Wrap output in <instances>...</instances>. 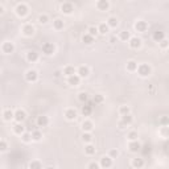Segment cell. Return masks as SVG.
<instances>
[{"label": "cell", "mask_w": 169, "mask_h": 169, "mask_svg": "<svg viewBox=\"0 0 169 169\" xmlns=\"http://www.w3.org/2000/svg\"><path fill=\"white\" fill-rule=\"evenodd\" d=\"M93 128H94V124H93L91 120H84V122L82 123V130H83V132H91Z\"/></svg>", "instance_id": "7402d4cb"}, {"label": "cell", "mask_w": 169, "mask_h": 169, "mask_svg": "<svg viewBox=\"0 0 169 169\" xmlns=\"http://www.w3.org/2000/svg\"><path fill=\"white\" fill-rule=\"evenodd\" d=\"M97 152V148L93 145V144H86V147H84V153H86L87 156H93L95 155Z\"/></svg>", "instance_id": "484cf974"}, {"label": "cell", "mask_w": 169, "mask_h": 169, "mask_svg": "<svg viewBox=\"0 0 169 169\" xmlns=\"http://www.w3.org/2000/svg\"><path fill=\"white\" fill-rule=\"evenodd\" d=\"M46 169H56V168H53V167H49V168H46Z\"/></svg>", "instance_id": "f5cc1de1"}, {"label": "cell", "mask_w": 169, "mask_h": 169, "mask_svg": "<svg viewBox=\"0 0 169 169\" xmlns=\"http://www.w3.org/2000/svg\"><path fill=\"white\" fill-rule=\"evenodd\" d=\"M99 167H102L104 169H108L112 167V158L108 157V156H103L101 158V162H99Z\"/></svg>", "instance_id": "8fae6325"}, {"label": "cell", "mask_w": 169, "mask_h": 169, "mask_svg": "<svg viewBox=\"0 0 169 169\" xmlns=\"http://www.w3.org/2000/svg\"><path fill=\"white\" fill-rule=\"evenodd\" d=\"M13 132L16 133V135H20V136H21L23 133L25 132V128H24V126H23L21 123H16V124L13 126Z\"/></svg>", "instance_id": "603a6c76"}, {"label": "cell", "mask_w": 169, "mask_h": 169, "mask_svg": "<svg viewBox=\"0 0 169 169\" xmlns=\"http://www.w3.org/2000/svg\"><path fill=\"white\" fill-rule=\"evenodd\" d=\"M152 38L155 40L156 42H160V41H162L164 38H167L165 37V33L164 32H160V31H156L155 33H153V36H152Z\"/></svg>", "instance_id": "4316f807"}, {"label": "cell", "mask_w": 169, "mask_h": 169, "mask_svg": "<svg viewBox=\"0 0 169 169\" xmlns=\"http://www.w3.org/2000/svg\"><path fill=\"white\" fill-rule=\"evenodd\" d=\"M132 122H133V118H132L131 114H128V115H123V116L120 118V120L118 122V127L120 128V130H124L126 127L131 126Z\"/></svg>", "instance_id": "7a4b0ae2"}, {"label": "cell", "mask_w": 169, "mask_h": 169, "mask_svg": "<svg viewBox=\"0 0 169 169\" xmlns=\"http://www.w3.org/2000/svg\"><path fill=\"white\" fill-rule=\"evenodd\" d=\"M65 118L67 120H76L77 119V111L74 108H67L65 111Z\"/></svg>", "instance_id": "ac0fdd59"}, {"label": "cell", "mask_w": 169, "mask_h": 169, "mask_svg": "<svg viewBox=\"0 0 169 169\" xmlns=\"http://www.w3.org/2000/svg\"><path fill=\"white\" fill-rule=\"evenodd\" d=\"M94 103L95 104H101V103H103L104 102V97L102 95V94H97V95H94Z\"/></svg>", "instance_id": "ab89813d"}, {"label": "cell", "mask_w": 169, "mask_h": 169, "mask_svg": "<svg viewBox=\"0 0 169 169\" xmlns=\"http://www.w3.org/2000/svg\"><path fill=\"white\" fill-rule=\"evenodd\" d=\"M74 11V6H73V3L70 2H63L61 4V12L62 13H65V15H72Z\"/></svg>", "instance_id": "8992f818"}, {"label": "cell", "mask_w": 169, "mask_h": 169, "mask_svg": "<svg viewBox=\"0 0 169 169\" xmlns=\"http://www.w3.org/2000/svg\"><path fill=\"white\" fill-rule=\"evenodd\" d=\"M127 139H128L130 141H135V140H137V132H136V131H131V132H128Z\"/></svg>", "instance_id": "60d3db41"}, {"label": "cell", "mask_w": 169, "mask_h": 169, "mask_svg": "<svg viewBox=\"0 0 169 169\" xmlns=\"http://www.w3.org/2000/svg\"><path fill=\"white\" fill-rule=\"evenodd\" d=\"M135 29H136L137 32H140V33L147 32V29H148V23H147V21H143V20H139V21L135 23Z\"/></svg>", "instance_id": "30bf717a"}, {"label": "cell", "mask_w": 169, "mask_h": 169, "mask_svg": "<svg viewBox=\"0 0 169 169\" xmlns=\"http://www.w3.org/2000/svg\"><path fill=\"white\" fill-rule=\"evenodd\" d=\"M106 24L108 25V28H116L118 24H119V20H118V17H115V16H110V17L107 19Z\"/></svg>", "instance_id": "ffe728a7"}, {"label": "cell", "mask_w": 169, "mask_h": 169, "mask_svg": "<svg viewBox=\"0 0 169 169\" xmlns=\"http://www.w3.org/2000/svg\"><path fill=\"white\" fill-rule=\"evenodd\" d=\"M132 167L135 169H141L144 167V160H143V158H140V157L132 158Z\"/></svg>", "instance_id": "44dd1931"}, {"label": "cell", "mask_w": 169, "mask_h": 169, "mask_svg": "<svg viewBox=\"0 0 169 169\" xmlns=\"http://www.w3.org/2000/svg\"><path fill=\"white\" fill-rule=\"evenodd\" d=\"M82 41H83L84 44H87V45H90V44L94 42V37H91L90 34H87V33H84L83 37H82Z\"/></svg>", "instance_id": "d590c367"}, {"label": "cell", "mask_w": 169, "mask_h": 169, "mask_svg": "<svg viewBox=\"0 0 169 169\" xmlns=\"http://www.w3.org/2000/svg\"><path fill=\"white\" fill-rule=\"evenodd\" d=\"M15 11H16V15L19 17H25L28 15V6L25 3H19L15 8Z\"/></svg>", "instance_id": "3957f363"}, {"label": "cell", "mask_w": 169, "mask_h": 169, "mask_svg": "<svg viewBox=\"0 0 169 169\" xmlns=\"http://www.w3.org/2000/svg\"><path fill=\"white\" fill-rule=\"evenodd\" d=\"M29 168L31 169H42V164L38 160H33L31 164H29Z\"/></svg>", "instance_id": "74e56055"}, {"label": "cell", "mask_w": 169, "mask_h": 169, "mask_svg": "<svg viewBox=\"0 0 169 169\" xmlns=\"http://www.w3.org/2000/svg\"><path fill=\"white\" fill-rule=\"evenodd\" d=\"M87 34H90L91 37L95 38V36L98 34V27H95V25H90V27L87 28Z\"/></svg>", "instance_id": "836d02e7"}, {"label": "cell", "mask_w": 169, "mask_h": 169, "mask_svg": "<svg viewBox=\"0 0 169 169\" xmlns=\"http://www.w3.org/2000/svg\"><path fill=\"white\" fill-rule=\"evenodd\" d=\"M128 45H130L131 49H139L141 46V40L139 37H131L128 40Z\"/></svg>", "instance_id": "7c38bea8"}, {"label": "cell", "mask_w": 169, "mask_h": 169, "mask_svg": "<svg viewBox=\"0 0 169 169\" xmlns=\"http://www.w3.org/2000/svg\"><path fill=\"white\" fill-rule=\"evenodd\" d=\"M128 150H130V152H132V153H137L139 151L141 150V144L139 143L137 140L130 141V143H128Z\"/></svg>", "instance_id": "4fadbf2b"}, {"label": "cell", "mask_w": 169, "mask_h": 169, "mask_svg": "<svg viewBox=\"0 0 169 169\" xmlns=\"http://www.w3.org/2000/svg\"><path fill=\"white\" fill-rule=\"evenodd\" d=\"M108 25L106 23H102V24H99V27H98V33H101V34H106L108 32Z\"/></svg>", "instance_id": "d6a6232c"}, {"label": "cell", "mask_w": 169, "mask_h": 169, "mask_svg": "<svg viewBox=\"0 0 169 169\" xmlns=\"http://www.w3.org/2000/svg\"><path fill=\"white\" fill-rule=\"evenodd\" d=\"M130 38H131V34L128 31H122L119 33V40H122V41H128Z\"/></svg>", "instance_id": "1f68e13d"}, {"label": "cell", "mask_w": 169, "mask_h": 169, "mask_svg": "<svg viewBox=\"0 0 169 169\" xmlns=\"http://www.w3.org/2000/svg\"><path fill=\"white\" fill-rule=\"evenodd\" d=\"M78 101L79 102H81V103H84V102H86L87 101V99H89V94L87 93H84V91H82V93H79L78 94Z\"/></svg>", "instance_id": "8d00e7d4"}, {"label": "cell", "mask_w": 169, "mask_h": 169, "mask_svg": "<svg viewBox=\"0 0 169 169\" xmlns=\"http://www.w3.org/2000/svg\"><path fill=\"white\" fill-rule=\"evenodd\" d=\"M2 50L4 54H11L15 52V45L13 42H9V41H4L3 45H2Z\"/></svg>", "instance_id": "ba28073f"}, {"label": "cell", "mask_w": 169, "mask_h": 169, "mask_svg": "<svg viewBox=\"0 0 169 169\" xmlns=\"http://www.w3.org/2000/svg\"><path fill=\"white\" fill-rule=\"evenodd\" d=\"M25 118H27V115H25V111L24 110H16L13 112V120L16 122V123H21V122H24L25 120Z\"/></svg>", "instance_id": "52a82bcc"}, {"label": "cell", "mask_w": 169, "mask_h": 169, "mask_svg": "<svg viewBox=\"0 0 169 169\" xmlns=\"http://www.w3.org/2000/svg\"><path fill=\"white\" fill-rule=\"evenodd\" d=\"M25 79L28 82H36L38 79V73L34 69H29L25 72Z\"/></svg>", "instance_id": "5b68a950"}, {"label": "cell", "mask_w": 169, "mask_h": 169, "mask_svg": "<svg viewBox=\"0 0 169 169\" xmlns=\"http://www.w3.org/2000/svg\"><path fill=\"white\" fill-rule=\"evenodd\" d=\"M119 114L123 116V115H128L130 114V107L128 106H120V108H119Z\"/></svg>", "instance_id": "b9f144b4"}, {"label": "cell", "mask_w": 169, "mask_h": 169, "mask_svg": "<svg viewBox=\"0 0 169 169\" xmlns=\"http://www.w3.org/2000/svg\"><path fill=\"white\" fill-rule=\"evenodd\" d=\"M31 135H32V140L33 141H40L42 139V132L40 131V130H34L31 132Z\"/></svg>", "instance_id": "83f0119b"}, {"label": "cell", "mask_w": 169, "mask_h": 169, "mask_svg": "<svg viewBox=\"0 0 169 169\" xmlns=\"http://www.w3.org/2000/svg\"><path fill=\"white\" fill-rule=\"evenodd\" d=\"M37 20H38V23H40V24H48V23H49V17H48V15H40Z\"/></svg>", "instance_id": "7bdbcfd3"}, {"label": "cell", "mask_w": 169, "mask_h": 169, "mask_svg": "<svg viewBox=\"0 0 169 169\" xmlns=\"http://www.w3.org/2000/svg\"><path fill=\"white\" fill-rule=\"evenodd\" d=\"M119 156V152H118V150H111L110 151V153H108V157H111L112 160L114 158H116Z\"/></svg>", "instance_id": "f6af8a7d"}, {"label": "cell", "mask_w": 169, "mask_h": 169, "mask_svg": "<svg viewBox=\"0 0 169 169\" xmlns=\"http://www.w3.org/2000/svg\"><path fill=\"white\" fill-rule=\"evenodd\" d=\"M82 141L86 143V144H91L93 141V135L90 132H83L82 133Z\"/></svg>", "instance_id": "4dcf8cb0"}, {"label": "cell", "mask_w": 169, "mask_h": 169, "mask_svg": "<svg viewBox=\"0 0 169 169\" xmlns=\"http://www.w3.org/2000/svg\"><path fill=\"white\" fill-rule=\"evenodd\" d=\"M27 59L29 62H36L37 59H38V53L37 52H34V50H31V52H28L27 53Z\"/></svg>", "instance_id": "cb8c5ba5"}, {"label": "cell", "mask_w": 169, "mask_h": 169, "mask_svg": "<svg viewBox=\"0 0 169 169\" xmlns=\"http://www.w3.org/2000/svg\"><path fill=\"white\" fill-rule=\"evenodd\" d=\"M66 82H67L69 86L76 87V86H78V84H79V82H81V78H79L77 74H74V76H72V77H67Z\"/></svg>", "instance_id": "5bb4252c"}, {"label": "cell", "mask_w": 169, "mask_h": 169, "mask_svg": "<svg viewBox=\"0 0 169 169\" xmlns=\"http://www.w3.org/2000/svg\"><path fill=\"white\" fill-rule=\"evenodd\" d=\"M160 46H161L162 49H167V48H168V40H167V38H164L162 41H160Z\"/></svg>", "instance_id": "7dc6e473"}, {"label": "cell", "mask_w": 169, "mask_h": 169, "mask_svg": "<svg viewBox=\"0 0 169 169\" xmlns=\"http://www.w3.org/2000/svg\"><path fill=\"white\" fill-rule=\"evenodd\" d=\"M3 13H4V7L0 4V15H3Z\"/></svg>", "instance_id": "816d5d0a"}, {"label": "cell", "mask_w": 169, "mask_h": 169, "mask_svg": "<svg viewBox=\"0 0 169 169\" xmlns=\"http://www.w3.org/2000/svg\"><path fill=\"white\" fill-rule=\"evenodd\" d=\"M56 52V46H54V44L52 42H44L42 44V53L46 54V56H52Z\"/></svg>", "instance_id": "277c9868"}, {"label": "cell", "mask_w": 169, "mask_h": 169, "mask_svg": "<svg viewBox=\"0 0 169 169\" xmlns=\"http://www.w3.org/2000/svg\"><path fill=\"white\" fill-rule=\"evenodd\" d=\"M8 148V144L4 140H0V152H6Z\"/></svg>", "instance_id": "ee69618b"}, {"label": "cell", "mask_w": 169, "mask_h": 169, "mask_svg": "<svg viewBox=\"0 0 169 169\" xmlns=\"http://www.w3.org/2000/svg\"><path fill=\"white\" fill-rule=\"evenodd\" d=\"M95 6L99 11H107L110 8V2L108 0H99V2L95 3Z\"/></svg>", "instance_id": "2e32d148"}, {"label": "cell", "mask_w": 169, "mask_h": 169, "mask_svg": "<svg viewBox=\"0 0 169 169\" xmlns=\"http://www.w3.org/2000/svg\"><path fill=\"white\" fill-rule=\"evenodd\" d=\"M160 123L162 124V127H168V123H169V122H168V118H167V116H164V118L161 119V120H160Z\"/></svg>", "instance_id": "c3c4849f"}, {"label": "cell", "mask_w": 169, "mask_h": 169, "mask_svg": "<svg viewBox=\"0 0 169 169\" xmlns=\"http://www.w3.org/2000/svg\"><path fill=\"white\" fill-rule=\"evenodd\" d=\"M61 74H62V70H56V72H54V74H53V76L54 77H61Z\"/></svg>", "instance_id": "f907efd6"}, {"label": "cell", "mask_w": 169, "mask_h": 169, "mask_svg": "<svg viewBox=\"0 0 169 169\" xmlns=\"http://www.w3.org/2000/svg\"><path fill=\"white\" fill-rule=\"evenodd\" d=\"M62 74L63 76H66V77H72V76H74V74H77V69L74 66H66V67H63Z\"/></svg>", "instance_id": "d6986e66"}, {"label": "cell", "mask_w": 169, "mask_h": 169, "mask_svg": "<svg viewBox=\"0 0 169 169\" xmlns=\"http://www.w3.org/2000/svg\"><path fill=\"white\" fill-rule=\"evenodd\" d=\"M34 27L32 25V24H25V25L23 27V34L25 37H32L33 34H34Z\"/></svg>", "instance_id": "9c48e42d"}, {"label": "cell", "mask_w": 169, "mask_h": 169, "mask_svg": "<svg viewBox=\"0 0 169 169\" xmlns=\"http://www.w3.org/2000/svg\"><path fill=\"white\" fill-rule=\"evenodd\" d=\"M89 74H90V70H89L87 66H79L77 69V76L79 78H86L89 77Z\"/></svg>", "instance_id": "9a60e30c"}, {"label": "cell", "mask_w": 169, "mask_h": 169, "mask_svg": "<svg viewBox=\"0 0 169 169\" xmlns=\"http://www.w3.org/2000/svg\"><path fill=\"white\" fill-rule=\"evenodd\" d=\"M3 119H4L6 122H11V120H13V111L9 110V108L4 110V111H3Z\"/></svg>", "instance_id": "d4e9b609"}, {"label": "cell", "mask_w": 169, "mask_h": 169, "mask_svg": "<svg viewBox=\"0 0 169 169\" xmlns=\"http://www.w3.org/2000/svg\"><path fill=\"white\" fill-rule=\"evenodd\" d=\"M63 20H61V19H56L53 21V28L56 29V31H61V29H63Z\"/></svg>", "instance_id": "f1b7e54d"}, {"label": "cell", "mask_w": 169, "mask_h": 169, "mask_svg": "<svg viewBox=\"0 0 169 169\" xmlns=\"http://www.w3.org/2000/svg\"><path fill=\"white\" fill-rule=\"evenodd\" d=\"M36 124H37V127H46L49 124V118L45 115H40L36 120Z\"/></svg>", "instance_id": "e0dca14e"}, {"label": "cell", "mask_w": 169, "mask_h": 169, "mask_svg": "<svg viewBox=\"0 0 169 169\" xmlns=\"http://www.w3.org/2000/svg\"><path fill=\"white\" fill-rule=\"evenodd\" d=\"M161 133H162V136H164V137H167V136H168V127H162Z\"/></svg>", "instance_id": "681fc988"}, {"label": "cell", "mask_w": 169, "mask_h": 169, "mask_svg": "<svg viewBox=\"0 0 169 169\" xmlns=\"http://www.w3.org/2000/svg\"><path fill=\"white\" fill-rule=\"evenodd\" d=\"M91 112H93V107L91 106H87V104H86V106H82V115L83 116H89Z\"/></svg>", "instance_id": "e575fe53"}, {"label": "cell", "mask_w": 169, "mask_h": 169, "mask_svg": "<svg viewBox=\"0 0 169 169\" xmlns=\"http://www.w3.org/2000/svg\"><path fill=\"white\" fill-rule=\"evenodd\" d=\"M136 72H137V74H139L140 77L145 78V77H148V76H151L152 69H151L150 65H147V63H140V65H137Z\"/></svg>", "instance_id": "6da1fadb"}, {"label": "cell", "mask_w": 169, "mask_h": 169, "mask_svg": "<svg viewBox=\"0 0 169 169\" xmlns=\"http://www.w3.org/2000/svg\"><path fill=\"white\" fill-rule=\"evenodd\" d=\"M21 140L24 143H31L32 141V135H31V132H24L23 135H21Z\"/></svg>", "instance_id": "f35d334b"}, {"label": "cell", "mask_w": 169, "mask_h": 169, "mask_svg": "<svg viewBox=\"0 0 169 169\" xmlns=\"http://www.w3.org/2000/svg\"><path fill=\"white\" fill-rule=\"evenodd\" d=\"M87 169H101V167H99V164H98V162L93 161V162H90V164L87 165Z\"/></svg>", "instance_id": "bcb514c9"}, {"label": "cell", "mask_w": 169, "mask_h": 169, "mask_svg": "<svg viewBox=\"0 0 169 169\" xmlns=\"http://www.w3.org/2000/svg\"><path fill=\"white\" fill-rule=\"evenodd\" d=\"M137 65H139V63H137L136 61H133V59H131V61H128V62H127V70H128V72H136Z\"/></svg>", "instance_id": "f546056e"}]
</instances>
